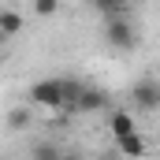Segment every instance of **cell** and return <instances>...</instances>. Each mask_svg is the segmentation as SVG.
<instances>
[{"label": "cell", "mask_w": 160, "mask_h": 160, "mask_svg": "<svg viewBox=\"0 0 160 160\" xmlns=\"http://www.w3.org/2000/svg\"><path fill=\"white\" fill-rule=\"evenodd\" d=\"M82 82L78 78H41L30 86V104H38V108H48V112H56V116H71V108H75V97H78Z\"/></svg>", "instance_id": "obj_1"}, {"label": "cell", "mask_w": 160, "mask_h": 160, "mask_svg": "<svg viewBox=\"0 0 160 160\" xmlns=\"http://www.w3.org/2000/svg\"><path fill=\"white\" fill-rule=\"evenodd\" d=\"M130 104L138 112H160V78H153V75L134 78V86H130Z\"/></svg>", "instance_id": "obj_2"}, {"label": "cell", "mask_w": 160, "mask_h": 160, "mask_svg": "<svg viewBox=\"0 0 160 160\" xmlns=\"http://www.w3.org/2000/svg\"><path fill=\"white\" fill-rule=\"evenodd\" d=\"M104 41L119 52H134L142 38H138V26L130 19H112V22H104Z\"/></svg>", "instance_id": "obj_3"}, {"label": "cell", "mask_w": 160, "mask_h": 160, "mask_svg": "<svg viewBox=\"0 0 160 160\" xmlns=\"http://www.w3.org/2000/svg\"><path fill=\"white\" fill-rule=\"evenodd\" d=\"M112 108V97L101 89V86H89V82H82L78 97H75V108L71 112H89V116H97V112H108Z\"/></svg>", "instance_id": "obj_4"}, {"label": "cell", "mask_w": 160, "mask_h": 160, "mask_svg": "<svg viewBox=\"0 0 160 160\" xmlns=\"http://www.w3.org/2000/svg\"><path fill=\"white\" fill-rule=\"evenodd\" d=\"M116 149H119L127 160H142V157H149V138L145 134H127V138H116Z\"/></svg>", "instance_id": "obj_5"}, {"label": "cell", "mask_w": 160, "mask_h": 160, "mask_svg": "<svg viewBox=\"0 0 160 160\" xmlns=\"http://www.w3.org/2000/svg\"><path fill=\"white\" fill-rule=\"evenodd\" d=\"M93 11H97L104 22H112V19H130V4H127V0H93Z\"/></svg>", "instance_id": "obj_6"}, {"label": "cell", "mask_w": 160, "mask_h": 160, "mask_svg": "<svg viewBox=\"0 0 160 160\" xmlns=\"http://www.w3.org/2000/svg\"><path fill=\"white\" fill-rule=\"evenodd\" d=\"M22 11H15V8H0V34L4 38H15L19 30H22Z\"/></svg>", "instance_id": "obj_7"}, {"label": "cell", "mask_w": 160, "mask_h": 160, "mask_svg": "<svg viewBox=\"0 0 160 160\" xmlns=\"http://www.w3.org/2000/svg\"><path fill=\"white\" fill-rule=\"evenodd\" d=\"M108 130H112V138H127V134H134V130H138V123H134L130 112H112Z\"/></svg>", "instance_id": "obj_8"}, {"label": "cell", "mask_w": 160, "mask_h": 160, "mask_svg": "<svg viewBox=\"0 0 160 160\" xmlns=\"http://www.w3.org/2000/svg\"><path fill=\"white\" fill-rule=\"evenodd\" d=\"M30 119H34V116H30V104H15V108L8 112V127H11V130H26Z\"/></svg>", "instance_id": "obj_9"}, {"label": "cell", "mask_w": 160, "mask_h": 160, "mask_svg": "<svg viewBox=\"0 0 160 160\" xmlns=\"http://www.w3.org/2000/svg\"><path fill=\"white\" fill-rule=\"evenodd\" d=\"M60 153H63V149H60L56 142H38V145H34V160H60Z\"/></svg>", "instance_id": "obj_10"}, {"label": "cell", "mask_w": 160, "mask_h": 160, "mask_svg": "<svg viewBox=\"0 0 160 160\" xmlns=\"http://www.w3.org/2000/svg\"><path fill=\"white\" fill-rule=\"evenodd\" d=\"M56 11H60L56 0H38V4H34V15H41V19H48V15H56Z\"/></svg>", "instance_id": "obj_11"}, {"label": "cell", "mask_w": 160, "mask_h": 160, "mask_svg": "<svg viewBox=\"0 0 160 160\" xmlns=\"http://www.w3.org/2000/svg\"><path fill=\"white\" fill-rule=\"evenodd\" d=\"M60 160H82V153H75V149H63V153H60Z\"/></svg>", "instance_id": "obj_12"}, {"label": "cell", "mask_w": 160, "mask_h": 160, "mask_svg": "<svg viewBox=\"0 0 160 160\" xmlns=\"http://www.w3.org/2000/svg\"><path fill=\"white\" fill-rule=\"evenodd\" d=\"M0 45H4V34H0Z\"/></svg>", "instance_id": "obj_13"}]
</instances>
